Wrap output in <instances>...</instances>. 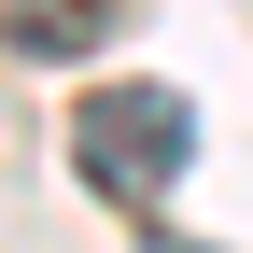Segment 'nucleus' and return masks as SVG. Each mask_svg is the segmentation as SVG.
I'll return each mask as SVG.
<instances>
[{"label": "nucleus", "mask_w": 253, "mask_h": 253, "mask_svg": "<svg viewBox=\"0 0 253 253\" xmlns=\"http://www.w3.org/2000/svg\"><path fill=\"white\" fill-rule=\"evenodd\" d=\"M126 14H141V0H14V42L28 56H99Z\"/></svg>", "instance_id": "nucleus-2"}, {"label": "nucleus", "mask_w": 253, "mask_h": 253, "mask_svg": "<svg viewBox=\"0 0 253 253\" xmlns=\"http://www.w3.org/2000/svg\"><path fill=\"white\" fill-rule=\"evenodd\" d=\"M141 253H197V239H141Z\"/></svg>", "instance_id": "nucleus-3"}, {"label": "nucleus", "mask_w": 253, "mask_h": 253, "mask_svg": "<svg viewBox=\"0 0 253 253\" xmlns=\"http://www.w3.org/2000/svg\"><path fill=\"white\" fill-rule=\"evenodd\" d=\"M71 169H84V197H113V211H169V183L197 169V99L183 84H84L71 99Z\"/></svg>", "instance_id": "nucleus-1"}]
</instances>
